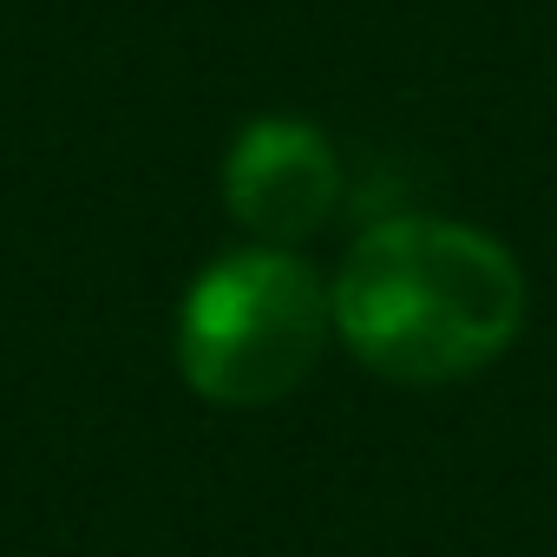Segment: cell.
Segmentation results:
<instances>
[{
    "instance_id": "cell-1",
    "label": "cell",
    "mask_w": 557,
    "mask_h": 557,
    "mask_svg": "<svg viewBox=\"0 0 557 557\" xmlns=\"http://www.w3.org/2000/svg\"><path fill=\"white\" fill-rule=\"evenodd\" d=\"M335 335L400 387H446L492 368L524 322V275L505 243L446 216L374 223L335 275Z\"/></svg>"
},
{
    "instance_id": "cell-2",
    "label": "cell",
    "mask_w": 557,
    "mask_h": 557,
    "mask_svg": "<svg viewBox=\"0 0 557 557\" xmlns=\"http://www.w3.org/2000/svg\"><path fill=\"white\" fill-rule=\"evenodd\" d=\"M335 335V296L296 249H236L210 262L177 309V368L210 407L296 394Z\"/></svg>"
},
{
    "instance_id": "cell-3",
    "label": "cell",
    "mask_w": 557,
    "mask_h": 557,
    "mask_svg": "<svg viewBox=\"0 0 557 557\" xmlns=\"http://www.w3.org/2000/svg\"><path fill=\"white\" fill-rule=\"evenodd\" d=\"M342 203V158L309 119H256L223 158V210L256 249L309 243Z\"/></svg>"
}]
</instances>
